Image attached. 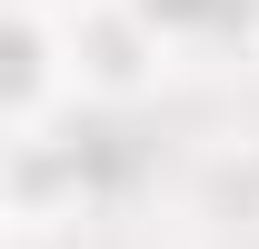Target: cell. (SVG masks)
Returning a JSON list of instances; mask_svg holds the SVG:
<instances>
[{"label":"cell","instance_id":"1","mask_svg":"<svg viewBox=\"0 0 259 249\" xmlns=\"http://www.w3.org/2000/svg\"><path fill=\"white\" fill-rule=\"evenodd\" d=\"M110 130H70V120H40L20 140H0V229L20 239V229H60L80 219L110 189Z\"/></svg>","mask_w":259,"mask_h":249},{"label":"cell","instance_id":"2","mask_svg":"<svg viewBox=\"0 0 259 249\" xmlns=\"http://www.w3.org/2000/svg\"><path fill=\"white\" fill-rule=\"evenodd\" d=\"M60 70H70V100H80V110L120 120V110H140V100H160L169 50L130 20L120 0H70L60 10Z\"/></svg>","mask_w":259,"mask_h":249},{"label":"cell","instance_id":"3","mask_svg":"<svg viewBox=\"0 0 259 249\" xmlns=\"http://www.w3.org/2000/svg\"><path fill=\"white\" fill-rule=\"evenodd\" d=\"M70 110V70H60V10L40 0H0V140L60 120Z\"/></svg>","mask_w":259,"mask_h":249},{"label":"cell","instance_id":"4","mask_svg":"<svg viewBox=\"0 0 259 249\" xmlns=\"http://www.w3.org/2000/svg\"><path fill=\"white\" fill-rule=\"evenodd\" d=\"M120 10L160 40L169 60H199V50H259V0H120Z\"/></svg>","mask_w":259,"mask_h":249},{"label":"cell","instance_id":"5","mask_svg":"<svg viewBox=\"0 0 259 249\" xmlns=\"http://www.w3.org/2000/svg\"><path fill=\"white\" fill-rule=\"evenodd\" d=\"M0 249H10V229H0Z\"/></svg>","mask_w":259,"mask_h":249}]
</instances>
